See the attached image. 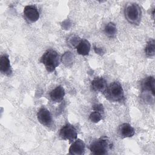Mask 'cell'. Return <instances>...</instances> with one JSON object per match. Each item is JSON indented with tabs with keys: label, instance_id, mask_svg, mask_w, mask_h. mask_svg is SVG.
I'll return each mask as SVG.
<instances>
[{
	"label": "cell",
	"instance_id": "obj_5",
	"mask_svg": "<svg viewBox=\"0 0 155 155\" xmlns=\"http://www.w3.org/2000/svg\"><path fill=\"white\" fill-rule=\"evenodd\" d=\"M59 136L62 139L73 142L77 139L78 133L76 128L73 125L67 124L61 129Z\"/></svg>",
	"mask_w": 155,
	"mask_h": 155
},
{
	"label": "cell",
	"instance_id": "obj_16",
	"mask_svg": "<svg viewBox=\"0 0 155 155\" xmlns=\"http://www.w3.org/2000/svg\"><path fill=\"white\" fill-rule=\"evenodd\" d=\"M145 53L148 56H154L155 54V41L154 39H151L147 42L145 47Z\"/></svg>",
	"mask_w": 155,
	"mask_h": 155
},
{
	"label": "cell",
	"instance_id": "obj_14",
	"mask_svg": "<svg viewBox=\"0 0 155 155\" xmlns=\"http://www.w3.org/2000/svg\"><path fill=\"white\" fill-rule=\"evenodd\" d=\"M65 94V93L64 88L62 86L59 85L56 87L51 91L50 96L51 99L53 101L56 102H60L63 100Z\"/></svg>",
	"mask_w": 155,
	"mask_h": 155
},
{
	"label": "cell",
	"instance_id": "obj_2",
	"mask_svg": "<svg viewBox=\"0 0 155 155\" xmlns=\"http://www.w3.org/2000/svg\"><path fill=\"white\" fill-rule=\"evenodd\" d=\"M41 62L44 65L46 70L48 72H53L59 65L61 58L55 50L49 49L42 56Z\"/></svg>",
	"mask_w": 155,
	"mask_h": 155
},
{
	"label": "cell",
	"instance_id": "obj_3",
	"mask_svg": "<svg viewBox=\"0 0 155 155\" xmlns=\"http://www.w3.org/2000/svg\"><path fill=\"white\" fill-rule=\"evenodd\" d=\"M124 15L126 19L134 25H138L142 18V10L140 7L136 3L128 5L124 10Z\"/></svg>",
	"mask_w": 155,
	"mask_h": 155
},
{
	"label": "cell",
	"instance_id": "obj_18",
	"mask_svg": "<svg viewBox=\"0 0 155 155\" xmlns=\"http://www.w3.org/2000/svg\"><path fill=\"white\" fill-rule=\"evenodd\" d=\"M93 109H94V110L97 111L101 113L104 111V108H103L102 104H96L95 105L93 106Z\"/></svg>",
	"mask_w": 155,
	"mask_h": 155
},
{
	"label": "cell",
	"instance_id": "obj_11",
	"mask_svg": "<svg viewBox=\"0 0 155 155\" xmlns=\"http://www.w3.org/2000/svg\"><path fill=\"white\" fill-rule=\"evenodd\" d=\"M0 71L4 75L9 76L12 73V68L8 56L4 54L0 58Z\"/></svg>",
	"mask_w": 155,
	"mask_h": 155
},
{
	"label": "cell",
	"instance_id": "obj_13",
	"mask_svg": "<svg viewBox=\"0 0 155 155\" xmlns=\"http://www.w3.org/2000/svg\"><path fill=\"white\" fill-rule=\"evenodd\" d=\"M91 45L88 41L85 39H81L76 46V50L79 54L87 56L89 54Z\"/></svg>",
	"mask_w": 155,
	"mask_h": 155
},
{
	"label": "cell",
	"instance_id": "obj_10",
	"mask_svg": "<svg viewBox=\"0 0 155 155\" xmlns=\"http://www.w3.org/2000/svg\"><path fill=\"white\" fill-rule=\"evenodd\" d=\"M118 131L120 136L122 138L131 137L135 133L134 128L128 123H124L120 125L119 127Z\"/></svg>",
	"mask_w": 155,
	"mask_h": 155
},
{
	"label": "cell",
	"instance_id": "obj_4",
	"mask_svg": "<svg viewBox=\"0 0 155 155\" xmlns=\"http://www.w3.org/2000/svg\"><path fill=\"white\" fill-rule=\"evenodd\" d=\"M110 148L108 139L106 137H101L91 142L90 145V150L92 154L102 155L107 153Z\"/></svg>",
	"mask_w": 155,
	"mask_h": 155
},
{
	"label": "cell",
	"instance_id": "obj_15",
	"mask_svg": "<svg viewBox=\"0 0 155 155\" xmlns=\"http://www.w3.org/2000/svg\"><path fill=\"white\" fill-rule=\"evenodd\" d=\"M104 31L106 35L108 37L114 36L117 33V28L116 24L112 22L108 23L105 27Z\"/></svg>",
	"mask_w": 155,
	"mask_h": 155
},
{
	"label": "cell",
	"instance_id": "obj_7",
	"mask_svg": "<svg viewBox=\"0 0 155 155\" xmlns=\"http://www.w3.org/2000/svg\"><path fill=\"white\" fill-rule=\"evenodd\" d=\"M37 118L39 123L42 125L49 127L52 124V117L50 111L46 108L42 107L41 108L38 113Z\"/></svg>",
	"mask_w": 155,
	"mask_h": 155
},
{
	"label": "cell",
	"instance_id": "obj_1",
	"mask_svg": "<svg viewBox=\"0 0 155 155\" xmlns=\"http://www.w3.org/2000/svg\"><path fill=\"white\" fill-rule=\"evenodd\" d=\"M105 97L113 102H122L125 100L122 86L119 82H113L104 91Z\"/></svg>",
	"mask_w": 155,
	"mask_h": 155
},
{
	"label": "cell",
	"instance_id": "obj_8",
	"mask_svg": "<svg viewBox=\"0 0 155 155\" xmlns=\"http://www.w3.org/2000/svg\"><path fill=\"white\" fill-rule=\"evenodd\" d=\"M25 18L30 22H35L39 18V13L37 7L34 5H26L24 9Z\"/></svg>",
	"mask_w": 155,
	"mask_h": 155
},
{
	"label": "cell",
	"instance_id": "obj_6",
	"mask_svg": "<svg viewBox=\"0 0 155 155\" xmlns=\"http://www.w3.org/2000/svg\"><path fill=\"white\" fill-rule=\"evenodd\" d=\"M155 79L154 76H149L145 79L142 84V94L147 93V94L143 95V97L145 98L147 96L151 95L153 97L155 95Z\"/></svg>",
	"mask_w": 155,
	"mask_h": 155
},
{
	"label": "cell",
	"instance_id": "obj_12",
	"mask_svg": "<svg viewBox=\"0 0 155 155\" xmlns=\"http://www.w3.org/2000/svg\"><path fill=\"white\" fill-rule=\"evenodd\" d=\"M91 87L93 91L104 92L107 87L105 79L102 77L94 78L91 83Z\"/></svg>",
	"mask_w": 155,
	"mask_h": 155
},
{
	"label": "cell",
	"instance_id": "obj_17",
	"mask_svg": "<svg viewBox=\"0 0 155 155\" xmlns=\"http://www.w3.org/2000/svg\"><path fill=\"white\" fill-rule=\"evenodd\" d=\"M90 120L93 123H97L102 119V114L101 112L94 110L91 112L89 116Z\"/></svg>",
	"mask_w": 155,
	"mask_h": 155
},
{
	"label": "cell",
	"instance_id": "obj_9",
	"mask_svg": "<svg viewBox=\"0 0 155 155\" xmlns=\"http://www.w3.org/2000/svg\"><path fill=\"white\" fill-rule=\"evenodd\" d=\"M85 145L83 140L76 139L69 148V154L74 155H82L85 153Z\"/></svg>",
	"mask_w": 155,
	"mask_h": 155
}]
</instances>
